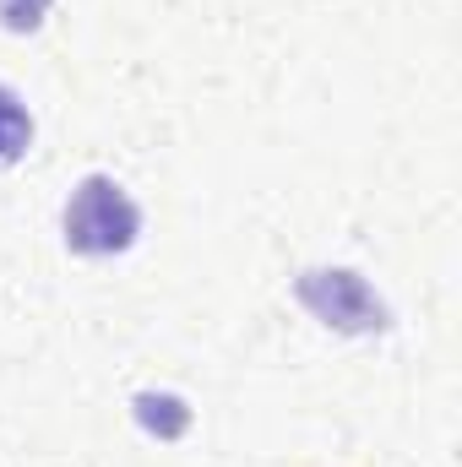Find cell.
<instances>
[{
  "instance_id": "cell-1",
  "label": "cell",
  "mask_w": 462,
  "mask_h": 467,
  "mask_svg": "<svg viewBox=\"0 0 462 467\" xmlns=\"http://www.w3.org/2000/svg\"><path fill=\"white\" fill-rule=\"evenodd\" d=\"M60 234H66V250L71 255H88V261H104V255H125L142 234V207L125 196V185H115L110 174H88L66 213H60Z\"/></svg>"
},
{
  "instance_id": "cell-2",
  "label": "cell",
  "mask_w": 462,
  "mask_h": 467,
  "mask_svg": "<svg viewBox=\"0 0 462 467\" xmlns=\"http://www.w3.org/2000/svg\"><path fill=\"white\" fill-rule=\"evenodd\" d=\"M294 299L332 332L348 337H375L392 327V310L381 305V294L353 272V266H316L294 277Z\"/></svg>"
},
{
  "instance_id": "cell-3",
  "label": "cell",
  "mask_w": 462,
  "mask_h": 467,
  "mask_svg": "<svg viewBox=\"0 0 462 467\" xmlns=\"http://www.w3.org/2000/svg\"><path fill=\"white\" fill-rule=\"evenodd\" d=\"M136 424L158 441H180L191 430V408L174 397V391H142L136 397Z\"/></svg>"
},
{
  "instance_id": "cell-4",
  "label": "cell",
  "mask_w": 462,
  "mask_h": 467,
  "mask_svg": "<svg viewBox=\"0 0 462 467\" xmlns=\"http://www.w3.org/2000/svg\"><path fill=\"white\" fill-rule=\"evenodd\" d=\"M27 147H33V115H27V104L16 99V88L0 82V169L22 163Z\"/></svg>"
},
{
  "instance_id": "cell-5",
  "label": "cell",
  "mask_w": 462,
  "mask_h": 467,
  "mask_svg": "<svg viewBox=\"0 0 462 467\" xmlns=\"http://www.w3.org/2000/svg\"><path fill=\"white\" fill-rule=\"evenodd\" d=\"M55 0H0V27L5 33H33L44 16H49Z\"/></svg>"
}]
</instances>
